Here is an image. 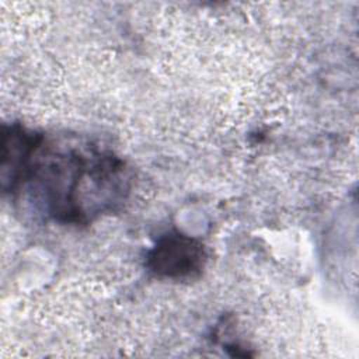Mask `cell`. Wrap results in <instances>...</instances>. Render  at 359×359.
Listing matches in <instances>:
<instances>
[{
  "label": "cell",
  "instance_id": "obj_2",
  "mask_svg": "<svg viewBox=\"0 0 359 359\" xmlns=\"http://www.w3.org/2000/svg\"><path fill=\"white\" fill-rule=\"evenodd\" d=\"M208 262L205 244L180 230L160 234L146 252L144 266L158 279L191 280L201 276Z\"/></svg>",
  "mask_w": 359,
  "mask_h": 359
},
{
  "label": "cell",
  "instance_id": "obj_1",
  "mask_svg": "<svg viewBox=\"0 0 359 359\" xmlns=\"http://www.w3.org/2000/svg\"><path fill=\"white\" fill-rule=\"evenodd\" d=\"M0 167L4 194L22 196L48 222L76 227L118 212L133 180L114 150L22 123L3 125Z\"/></svg>",
  "mask_w": 359,
  "mask_h": 359
}]
</instances>
